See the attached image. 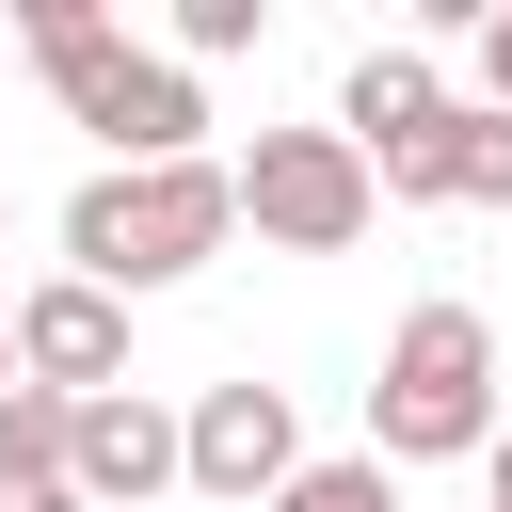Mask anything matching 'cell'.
Segmentation results:
<instances>
[{
	"label": "cell",
	"instance_id": "1",
	"mask_svg": "<svg viewBox=\"0 0 512 512\" xmlns=\"http://www.w3.org/2000/svg\"><path fill=\"white\" fill-rule=\"evenodd\" d=\"M32 32V64H48V96H64V128H96L112 144V176H160V160H208L192 128H208V96H192V64H160V48H128L96 0H32L16 16Z\"/></svg>",
	"mask_w": 512,
	"mask_h": 512
},
{
	"label": "cell",
	"instance_id": "2",
	"mask_svg": "<svg viewBox=\"0 0 512 512\" xmlns=\"http://www.w3.org/2000/svg\"><path fill=\"white\" fill-rule=\"evenodd\" d=\"M512 432V368H496V320L480 304H416L384 336V384H368V448L384 464H496Z\"/></svg>",
	"mask_w": 512,
	"mask_h": 512
},
{
	"label": "cell",
	"instance_id": "3",
	"mask_svg": "<svg viewBox=\"0 0 512 512\" xmlns=\"http://www.w3.org/2000/svg\"><path fill=\"white\" fill-rule=\"evenodd\" d=\"M240 240V160H160V176H80V208H64V272L80 288H176V272H208Z\"/></svg>",
	"mask_w": 512,
	"mask_h": 512
},
{
	"label": "cell",
	"instance_id": "4",
	"mask_svg": "<svg viewBox=\"0 0 512 512\" xmlns=\"http://www.w3.org/2000/svg\"><path fill=\"white\" fill-rule=\"evenodd\" d=\"M368 208H384V160H368L352 128H256V144H240V224H256V240L352 256Z\"/></svg>",
	"mask_w": 512,
	"mask_h": 512
},
{
	"label": "cell",
	"instance_id": "5",
	"mask_svg": "<svg viewBox=\"0 0 512 512\" xmlns=\"http://www.w3.org/2000/svg\"><path fill=\"white\" fill-rule=\"evenodd\" d=\"M288 480H304V416H288V384H208V400H192V496L272 512Z\"/></svg>",
	"mask_w": 512,
	"mask_h": 512
},
{
	"label": "cell",
	"instance_id": "6",
	"mask_svg": "<svg viewBox=\"0 0 512 512\" xmlns=\"http://www.w3.org/2000/svg\"><path fill=\"white\" fill-rule=\"evenodd\" d=\"M80 512H144V496H176L192 480V416H160L144 384H112V400H80Z\"/></svg>",
	"mask_w": 512,
	"mask_h": 512
},
{
	"label": "cell",
	"instance_id": "7",
	"mask_svg": "<svg viewBox=\"0 0 512 512\" xmlns=\"http://www.w3.org/2000/svg\"><path fill=\"white\" fill-rule=\"evenodd\" d=\"M16 352H32L48 400H112L128 384V304L80 288V272H48V288H16Z\"/></svg>",
	"mask_w": 512,
	"mask_h": 512
},
{
	"label": "cell",
	"instance_id": "8",
	"mask_svg": "<svg viewBox=\"0 0 512 512\" xmlns=\"http://www.w3.org/2000/svg\"><path fill=\"white\" fill-rule=\"evenodd\" d=\"M432 112H448V80H432V48H368V64H352V96H336V128H352L368 160H384V144H416Z\"/></svg>",
	"mask_w": 512,
	"mask_h": 512
},
{
	"label": "cell",
	"instance_id": "9",
	"mask_svg": "<svg viewBox=\"0 0 512 512\" xmlns=\"http://www.w3.org/2000/svg\"><path fill=\"white\" fill-rule=\"evenodd\" d=\"M64 464H80V400L16 384V400H0V480H64Z\"/></svg>",
	"mask_w": 512,
	"mask_h": 512
},
{
	"label": "cell",
	"instance_id": "10",
	"mask_svg": "<svg viewBox=\"0 0 512 512\" xmlns=\"http://www.w3.org/2000/svg\"><path fill=\"white\" fill-rule=\"evenodd\" d=\"M272 512H400V464H384V448H336V464H304Z\"/></svg>",
	"mask_w": 512,
	"mask_h": 512
},
{
	"label": "cell",
	"instance_id": "11",
	"mask_svg": "<svg viewBox=\"0 0 512 512\" xmlns=\"http://www.w3.org/2000/svg\"><path fill=\"white\" fill-rule=\"evenodd\" d=\"M256 32H272V0H176V64H224Z\"/></svg>",
	"mask_w": 512,
	"mask_h": 512
},
{
	"label": "cell",
	"instance_id": "12",
	"mask_svg": "<svg viewBox=\"0 0 512 512\" xmlns=\"http://www.w3.org/2000/svg\"><path fill=\"white\" fill-rule=\"evenodd\" d=\"M464 208H512V112L464 96Z\"/></svg>",
	"mask_w": 512,
	"mask_h": 512
},
{
	"label": "cell",
	"instance_id": "13",
	"mask_svg": "<svg viewBox=\"0 0 512 512\" xmlns=\"http://www.w3.org/2000/svg\"><path fill=\"white\" fill-rule=\"evenodd\" d=\"M464 96H480V112H512V0L480 16V80H464Z\"/></svg>",
	"mask_w": 512,
	"mask_h": 512
},
{
	"label": "cell",
	"instance_id": "14",
	"mask_svg": "<svg viewBox=\"0 0 512 512\" xmlns=\"http://www.w3.org/2000/svg\"><path fill=\"white\" fill-rule=\"evenodd\" d=\"M0 512H80V480H0Z\"/></svg>",
	"mask_w": 512,
	"mask_h": 512
},
{
	"label": "cell",
	"instance_id": "15",
	"mask_svg": "<svg viewBox=\"0 0 512 512\" xmlns=\"http://www.w3.org/2000/svg\"><path fill=\"white\" fill-rule=\"evenodd\" d=\"M16 384H32V352H16V304H0V400H16Z\"/></svg>",
	"mask_w": 512,
	"mask_h": 512
},
{
	"label": "cell",
	"instance_id": "16",
	"mask_svg": "<svg viewBox=\"0 0 512 512\" xmlns=\"http://www.w3.org/2000/svg\"><path fill=\"white\" fill-rule=\"evenodd\" d=\"M480 480H496V512H512V432H496V464H480Z\"/></svg>",
	"mask_w": 512,
	"mask_h": 512
},
{
	"label": "cell",
	"instance_id": "17",
	"mask_svg": "<svg viewBox=\"0 0 512 512\" xmlns=\"http://www.w3.org/2000/svg\"><path fill=\"white\" fill-rule=\"evenodd\" d=\"M0 240H16V192H0Z\"/></svg>",
	"mask_w": 512,
	"mask_h": 512
}]
</instances>
